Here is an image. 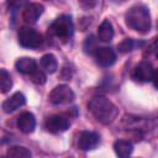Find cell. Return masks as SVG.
I'll use <instances>...</instances> for the list:
<instances>
[{"label": "cell", "mask_w": 158, "mask_h": 158, "mask_svg": "<svg viewBox=\"0 0 158 158\" xmlns=\"http://www.w3.org/2000/svg\"><path fill=\"white\" fill-rule=\"evenodd\" d=\"M89 110L93 116L104 125L112 123L118 116L117 106L105 96H94L89 101Z\"/></svg>", "instance_id": "6da1fadb"}, {"label": "cell", "mask_w": 158, "mask_h": 158, "mask_svg": "<svg viewBox=\"0 0 158 158\" xmlns=\"http://www.w3.org/2000/svg\"><path fill=\"white\" fill-rule=\"evenodd\" d=\"M125 21L130 28H132L139 33H147L152 26L149 10L144 5L132 6L127 11V14L125 16Z\"/></svg>", "instance_id": "7a4b0ae2"}, {"label": "cell", "mask_w": 158, "mask_h": 158, "mask_svg": "<svg viewBox=\"0 0 158 158\" xmlns=\"http://www.w3.org/2000/svg\"><path fill=\"white\" fill-rule=\"evenodd\" d=\"M49 30H51L52 35L56 36L57 38L69 40L73 36V32H74L73 20L69 15H60L59 17H57L52 22Z\"/></svg>", "instance_id": "3957f363"}, {"label": "cell", "mask_w": 158, "mask_h": 158, "mask_svg": "<svg viewBox=\"0 0 158 158\" xmlns=\"http://www.w3.org/2000/svg\"><path fill=\"white\" fill-rule=\"evenodd\" d=\"M19 43L23 48L36 49L40 48L43 43V36L31 27H22L19 31Z\"/></svg>", "instance_id": "277c9868"}, {"label": "cell", "mask_w": 158, "mask_h": 158, "mask_svg": "<svg viewBox=\"0 0 158 158\" xmlns=\"http://www.w3.org/2000/svg\"><path fill=\"white\" fill-rule=\"evenodd\" d=\"M121 126L125 130L128 131H137L138 133L149 131L153 127V123L151 120L143 118V117H137V116H132V115H125L122 121H121Z\"/></svg>", "instance_id": "5b68a950"}, {"label": "cell", "mask_w": 158, "mask_h": 158, "mask_svg": "<svg viewBox=\"0 0 158 158\" xmlns=\"http://www.w3.org/2000/svg\"><path fill=\"white\" fill-rule=\"evenodd\" d=\"M49 101L53 105H62V104H69L74 100L75 94L74 91L65 84H59L56 88L52 89L49 93Z\"/></svg>", "instance_id": "8992f818"}, {"label": "cell", "mask_w": 158, "mask_h": 158, "mask_svg": "<svg viewBox=\"0 0 158 158\" xmlns=\"http://www.w3.org/2000/svg\"><path fill=\"white\" fill-rule=\"evenodd\" d=\"M132 78L139 83L154 81L156 84V69L148 60H142L139 64L135 67Z\"/></svg>", "instance_id": "52a82bcc"}, {"label": "cell", "mask_w": 158, "mask_h": 158, "mask_svg": "<svg viewBox=\"0 0 158 158\" xmlns=\"http://www.w3.org/2000/svg\"><path fill=\"white\" fill-rule=\"evenodd\" d=\"M44 127L51 133H62L70 127V121L64 115H52L46 118Z\"/></svg>", "instance_id": "ba28073f"}, {"label": "cell", "mask_w": 158, "mask_h": 158, "mask_svg": "<svg viewBox=\"0 0 158 158\" xmlns=\"http://www.w3.org/2000/svg\"><path fill=\"white\" fill-rule=\"evenodd\" d=\"M94 58L100 67L107 68L116 62V53L109 47H100L94 51Z\"/></svg>", "instance_id": "9c48e42d"}, {"label": "cell", "mask_w": 158, "mask_h": 158, "mask_svg": "<svg viewBox=\"0 0 158 158\" xmlns=\"http://www.w3.org/2000/svg\"><path fill=\"white\" fill-rule=\"evenodd\" d=\"M99 142H100L99 133L94 131H83L78 138V147L81 151H91L96 148Z\"/></svg>", "instance_id": "30bf717a"}, {"label": "cell", "mask_w": 158, "mask_h": 158, "mask_svg": "<svg viewBox=\"0 0 158 158\" xmlns=\"http://www.w3.org/2000/svg\"><path fill=\"white\" fill-rule=\"evenodd\" d=\"M43 11H44V6L40 2L27 4L23 7V11H22V20L26 23L32 25L40 19V16L43 14Z\"/></svg>", "instance_id": "8fae6325"}, {"label": "cell", "mask_w": 158, "mask_h": 158, "mask_svg": "<svg viewBox=\"0 0 158 158\" xmlns=\"http://www.w3.org/2000/svg\"><path fill=\"white\" fill-rule=\"evenodd\" d=\"M25 104H26V96H25L22 93L17 91V93L12 94L9 99H6V100L2 102L1 107H2V111H4V112L11 114V112H14L15 110L20 109L21 106H23Z\"/></svg>", "instance_id": "7c38bea8"}, {"label": "cell", "mask_w": 158, "mask_h": 158, "mask_svg": "<svg viewBox=\"0 0 158 158\" xmlns=\"http://www.w3.org/2000/svg\"><path fill=\"white\" fill-rule=\"evenodd\" d=\"M17 127L22 133H32L36 128V118L33 114L25 111L17 117Z\"/></svg>", "instance_id": "4fadbf2b"}, {"label": "cell", "mask_w": 158, "mask_h": 158, "mask_svg": "<svg viewBox=\"0 0 158 158\" xmlns=\"http://www.w3.org/2000/svg\"><path fill=\"white\" fill-rule=\"evenodd\" d=\"M15 68L17 72H20L21 74L25 75H31L32 73H35L37 70V63L33 58L30 57H21L16 60L15 63Z\"/></svg>", "instance_id": "5bb4252c"}, {"label": "cell", "mask_w": 158, "mask_h": 158, "mask_svg": "<svg viewBox=\"0 0 158 158\" xmlns=\"http://www.w3.org/2000/svg\"><path fill=\"white\" fill-rule=\"evenodd\" d=\"M98 38L101 42H110L114 38V27L109 20H104L98 28Z\"/></svg>", "instance_id": "9a60e30c"}, {"label": "cell", "mask_w": 158, "mask_h": 158, "mask_svg": "<svg viewBox=\"0 0 158 158\" xmlns=\"http://www.w3.org/2000/svg\"><path fill=\"white\" fill-rule=\"evenodd\" d=\"M114 151L118 157H128L133 152V144L128 139H117L114 143Z\"/></svg>", "instance_id": "2e32d148"}, {"label": "cell", "mask_w": 158, "mask_h": 158, "mask_svg": "<svg viewBox=\"0 0 158 158\" xmlns=\"http://www.w3.org/2000/svg\"><path fill=\"white\" fill-rule=\"evenodd\" d=\"M40 63H41L42 69H43L46 73L52 74V73H54V72L58 69V62H57V58H56L52 53H47V54L42 56Z\"/></svg>", "instance_id": "e0dca14e"}, {"label": "cell", "mask_w": 158, "mask_h": 158, "mask_svg": "<svg viewBox=\"0 0 158 158\" xmlns=\"http://www.w3.org/2000/svg\"><path fill=\"white\" fill-rule=\"evenodd\" d=\"M12 88V79H11V75L10 73L1 68L0 69V93L1 94H6L11 90Z\"/></svg>", "instance_id": "ac0fdd59"}, {"label": "cell", "mask_w": 158, "mask_h": 158, "mask_svg": "<svg viewBox=\"0 0 158 158\" xmlns=\"http://www.w3.org/2000/svg\"><path fill=\"white\" fill-rule=\"evenodd\" d=\"M6 156L15 157V158H28L31 157V152L23 146H12L7 149Z\"/></svg>", "instance_id": "d6986e66"}, {"label": "cell", "mask_w": 158, "mask_h": 158, "mask_svg": "<svg viewBox=\"0 0 158 158\" xmlns=\"http://www.w3.org/2000/svg\"><path fill=\"white\" fill-rule=\"evenodd\" d=\"M137 46H139V42H136V41L132 40V38H125L122 42L118 43L117 49H118V52H121V53H128V52L133 51Z\"/></svg>", "instance_id": "ffe728a7"}, {"label": "cell", "mask_w": 158, "mask_h": 158, "mask_svg": "<svg viewBox=\"0 0 158 158\" xmlns=\"http://www.w3.org/2000/svg\"><path fill=\"white\" fill-rule=\"evenodd\" d=\"M28 2V0H7V6L11 11H16L19 9H23Z\"/></svg>", "instance_id": "44dd1931"}, {"label": "cell", "mask_w": 158, "mask_h": 158, "mask_svg": "<svg viewBox=\"0 0 158 158\" xmlns=\"http://www.w3.org/2000/svg\"><path fill=\"white\" fill-rule=\"evenodd\" d=\"M31 80L35 83V84H38V85H42L46 83V74L42 72V70H36L35 73H32L31 75Z\"/></svg>", "instance_id": "7402d4cb"}, {"label": "cell", "mask_w": 158, "mask_h": 158, "mask_svg": "<svg viewBox=\"0 0 158 158\" xmlns=\"http://www.w3.org/2000/svg\"><path fill=\"white\" fill-rule=\"evenodd\" d=\"M84 49H85V52H90V53H94V51L96 49V47H95V40H94L93 36H90V37L86 38V41L84 43Z\"/></svg>", "instance_id": "603a6c76"}, {"label": "cell", "mask_w": 158, "mask_h": 158, "mask_svg": "<svg viewBox=\"0 0 158 158\" xmlns=\"http://www.w3.org/2000/svg\"><path fill=\"white\" fill-rule=\"evenodd\" d=\"M78 2L80 4L81 7L86 9V10H90V9H94L98 4V0H78Z\"/></svg>", "instance_id": "cb8c5ba5"}, {"label": "cell", "mask_w": 158, "mask_h": 158, "mask_svg": "<svg viewBox=\"0 0 158 158\" xmlns=\"http://www.w3.org/2000/svg\"><path fill=\"white\" fill-rule=\"evenodd\" d=\"M117 1H118V0H117ZM121 1H123V0H121Z\"/></svg>", "instance_id": "d4e9b609"}]
</instances>
